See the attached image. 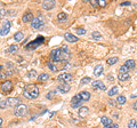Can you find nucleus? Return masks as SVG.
<instances>
[{
  "label": "nucleus",
  "mask_w": 137,
  "mask_h": 128,
  "mask_svg": "<svg viewBox=\"0 0 137 128\" xmlns=\"http://www.w3.org/2000/svg\"><path fill=\"white\" fill-rule=\"evenodd\" d=\"M24 96L26 98H30V100H34L39 96V88L35 86V85H27L24 89Z\"/></svg>",
  "instance_id": "obj_1"
},
{
  "label": "nucleus",
  "mask_w": 137,
  "mask_h": 128,
  "mask_svg": "<svg viewBox=\"0 0 137 128\" xmlns=\"http://www.w3.org/2000/svg\"><path fill=\"white\" fill-rule=\"evenodd\" d=\"M26 112H27V106L25 104H20V105H17L15 108L14 115H16V117H23V115H26Z\"/></svg>",
  "instance_id": "obj_2"
},
{
  "label": "nucleus",
  "mask_w": 137,
  "mask_h": 128,
  "mask_svg": "<svg viewBox=\"0 0 137 128\" xmlns=\"http://www.w3.org/2000/svg\"><path fill=\"white\" fill-rule=\"evenodd\" d=\"M13 89V82L10 80H5L4 82L1 84V90L4 94H9Z\"/></svg>",
  "instance_id": "obj_3"
},
{
  "label": "nucleus",
  "mask_w": 137,
  "mask_h": 128,
  "mask_svg": "<svg viewBox=\"0 0 137 128\" xmlns=\"http://www.w3.org/2000/svg\"><path fill=\"white\" fill-rule=\"evenodd\" d=\"M72 74H70L68 72H64V73H62V74L58 75V80H60L62 84H70L71 81H72Z\"/></svg>",
  "instance_id": "obj_4"
},
{
  "label": "nucleus",
  "mask_w": 137,
  "mask_h": 128,
  "mask_svg": "<svg viewBox=\"0 0 137 128\" xmlns=\"http://www.w3.org/2000/svg\"><path fill=\"white\" fill-rule=\"evenodd\" d=\"M51 60L54 62H61L62 61V53H61V49H53L50 53Z\"/></svg>",
  "instance_id": "obj_5"
},
{
  "label": "nucleus",
  "mask_w": 137,
  "mask_h": 128,
  "mask_svg": "<svg viewBox=\"0 0 137 128\" xmlns=\"http://www.w3.org/2000/svg\"><path fill=\"white\" fill-rule=\"evenodd\" d=\"M6 103H7V106L9 108H16L17 105H20V98H17V97H8L7 100H6Z\"/></svg>",
  "instance_id": "obj_6"
},
{
  "label": "nucleus",
  "mask_w": 137,
  "mask_h": 128,
  "mask_svg": "<svg viewBox=\"0 0 137 128\" xmlns=\"http://www.w3.org/2000/svg\"><path fill=\"white\" fill-rule=\"evenodd\" d=\"M9 30H10V22L9 21H5L2 24V29H0V35H6L8 34Z\"/></svg>",
  "instance_id": "obj_7"
},
{
  "label": "nucleus",
  "mask_w": 137,
  "mask_h": 128,
  "mask_svg": "<svg viewBox=\"0 0 137 128\" xmlns=\"http://www.w3.org/2000/svg\"><path fill=\"white\" fill-rule=\"evenodd\" d=\"M43 40H45V39H43V37H38V38H37V40H34L33 42H31L30 45H27L26 47H27V49H34V48H37V47H38L40 44H42Z\"/></svg>",
  "instance_id": "obj_8"
},
{
  "label": "nucleus",
  "mask_w": 137,
  "mask_h": 128,
  "mask_svg": "<svg viewBox=\"0 0 137 128\" xmlns=\"http://www.w3.org/2000/svg\"><path fill=\"white\" fill-rule=\"evenodd\" d=\"M31 25H32V27L33 29H40V27L43 25V21H42V18H33V21L31 22Z\"/></svg>",
  "instance_id": "obj_9"
},
{
  "label": "nucleus",
  "mask_w": 137,
  "mask_h": 128,
  "mask_svg": "<svg viewBox=\"0 0 137 128\" xmlns=\"http://www.w3.org/2000/svg\"><path fill=\"white\" fill-rule=\"evenodd\" d=\"M61 53H62V61H66L70 56V50H68V46H62Z\"/></svg>",
  "instance_id": "obj_10"
},
{
  "label": "nucleus",
  "mask_w": 137,
  "mask_h": 128,
  "mask_svg": "<svg viewBox=\"0 0 137 128\" xmlns=\"http://www.w3.org/2000/svg\"><path fill=\"white\" fill-rule=\"evenodd\" d=\"M81 97H80V95L78 94V95H75V96L72 97V100H71V105L73 106V108H78V106L81 104Z\"/></svg>",
  "instance_id": "obj_11"
},
{
  "label": "nucleus",
  "mask_w": 137,
  "mask_h": 128,
  "mask_svg": "<svg viewBox=\"0 0 137 128\" xmlns=\"http://www.w3.org/2000/svg\"><path fill=\"white\" fill-rule=\"evenodd\" d=\"M55 7V1H53V0H47V1H43L42 4V8L45 9V10H50V9H53Z\"/></svg>",
  "instance_id": "obj_12"
},
{
  "label": "nucleus",
  "mask_w": 137,
  "mask_h": 128,
  "mask_svg": "<svg viewBox=\"0 0 137 128\" xmlns=\"http://www.w3.org/2000/svg\"><path fill=\"white\" fill-rule=\"evenodd\" d=\"M93 87L96 89H101V90H105L106 89V86H105V84L104 82H102V81H99V80H96V81H94L93 82Z\"/></svg>",
  "instance_id": "obj_13"
},
{
  "label": "nucleus",
  "mask_w": 137,
  "mask_h": 128,
  "mask_svg": "<svg viewBox=\"0 0 137 128\" xmlns=\"http://www.w3.org/2000/svg\"><path fill=\"white\" fill-rule=\"evenodd\" d=\"M22 21L24 23H27V22H32L33 21V15L31 12H26L24 15H23V17H22Z\"/></svg>",
  "instance_id": "obj_14"
},
{
  "label": "nucleus",
  "mask_w": 137,
  "mask_h": 128,
  "mask_svg": "<svg viewBox=\"0 0 137 128\" xmlns=\"http://www.w3.org/2000/svg\"><path fill=\"white\" fill-rule=\"evenodd\" d=\"M70 89H71V87H70V85L68 84H62V85L58 86V90H60L61 93H63V94L68 93Z\"/></svg>",
  "instance_id": "obj_15"
},
{
  "label": "nucleus",
  "mask_w": 137,
  "mask_h": 128,
  "mask_svg": "<svg viewBox=\"0 0 137 128\" xmlns=\"http://www.w3.org/2000/svg\"><path fill=\"white\" fill-rule=\"evenodd\" d=\"M64 38L68 40V42H77V41H78L77 37H75L74 34H72V33H68V32L64 34Z\"/></svg>",
  "instance_id": "obj_16"
},
{
  "label": "nucleus",
  "mask_w": 137,
  "mask_h": 128,
  "mask_svg": "<svg viewBox=\"0 0 137 128\" xmlns=\"http://www.w3.org/2000/svg\"><path fill=\"white\" fill-rule=\"evenodd\" d=\"M88 111H89V109H88L87 106H81V108L79 109V111H78V113H79V115H80L81 118H86L87 115H88Z\"/></svg>",
  "instance_id": "obj_17"
},
{
  "label": "nucleus",
  "mask_w": 137,
  "mask_h": 128,
  "mask_svg": "<svg viewBox=\"0 0 137 128\" xmlns=\"http://www.w3.org/2000/svg\"><path fill=\"white\" fill-rule=\"evenodd\" d=\"M103 65L102 64H98V65H96V67H95V70H94V75L95 77H99V75L102 74V72H103Z\"/></svg>",
  "instance_id": "obj_18"
},
{
  "label": "nucleus",
  "mask_w": 137,
  "mask_h": 128,
  "mask_svg": "<svg viewBox=\"0 0 137 128\" xmlns=\"http://www.w3.org/2000/svg\"><path fill=\"white\" fill-rule=\"evenodd\" d=\"M101 121H102V124L104 125V127H109L110 125H112L113 122H112V120L109 118V117H102V119H101Z\"/></svg>",
  "instance_id": "obj_19"
},
{
  "label": "nucleus",
  "mask_w": 137,
  "mask_h": 128,
  "mask_svg": "<svg viewBox=\"0 0 137 128\" xmlns=\"http://www.w3.org/2000/svg\"><path fill=\"white\" fill-rule=\"evenodd\" d=\"M129 78H130V74L129 73H120L118 74V79L120 80V81H126V80H128Z\"/></svg>",
  "instance_id": "obj_20"
},
{
  "label": "nucleus",
  "mask_w": 137,
  "mask_h": 128,
  "mask_svg": "<svg viewBox=\"0 0 137 128\" xmlns=\"http://www.w3.org/2000/svg\"><path fill=\"white\" fill-rule=\"evenodd\" d=\"M17 50H18V46H17V45H12V46H9V48L6 50V53L7 54H14V53H16Z\"/></svg>",
  "instance_id": "obj_21"
},
{
  "label": "nucleus",
  "mask_w": 137,
  "mask_h": 128,
  "mask_svg": "<svg viewBox=\"0 0 137 128\" xmlns=\"http://www.w3.org/2000/svg\"><path fill=\"white\" fill-rule=\"evenodd\" d=\"M79 95L81 97V101H83V102H87L90 98V94L88 92H81Z\"/></svg>",
  "instance_id": "obj_22"
},
{
  "label": "nucleus",
  "mask_w": 137,
  "mask_h": 128,
  "mask_svg": "<svg viewBox=\"0 0 137 128\" xmlns=\"http://www.w3.org/2000/svg\"><path fill=\"white\" fill-rule=\"evenodd\" d=\"M23 38H24V35H23V32H16L15 34H14V39H15V41H22L23 40Z\"/></svg>",
  "instance_id": "obj_23"
},
{
  "label": "nucleus",
  "mask_w": 137,
  "mask_h": 128,
  "mask_svg": "<svg viewBox=\"0 0 137 128\" xmlns=\"http://www.w3.org/2000/svg\"><path fill=\"white\" fill-rule=\"evenodd\" d=\"M135 64H136V63H135L134 60H128V61H126V63H124V65L127 66L129 70H130V69H134V67H135Z\"/></svg>",
  "instance_id": "obj_24"
},
{
  "label": "nucleus",
  "mask_w": 137,
  "mask_h": 128,
  "mask_svg": "<svg viewBox=\"0 0 137 128\" xmlns=\"http://www.w3.org/2000/svg\"><path fill=\"white\" fill-rule=\"evenodd\" d=\"M57 20H58L60 22H65V21L68 20V15L65 13H60L57 15Z\"/></svg>",
  "instance_id": "obj_25"
},
{
  "label": "nucleus",
  "mask_w": 137,
  "mask_h": 128,
  "mask_svg": "<svg viewBox=\"0 0 137 128\" xmlns=\"http://www.w3.org/2000/svg\"><path fill=\"white\" fill-rule=\"evenodd\" d=\"M118 61H119L118 57H110V58H107L106 63H107V65H114Z\"/></svg>",
  "instance_id": "obj_26"
},
{
  "label": "nucleus",
  "mask_w": 137,
  "mask_h": 128,
  "mask_svg": "<svg viewBox=\"0 0 137 128\" xmlns=\"http://www.w3.org/2000/svg\"><path fill=\"white\" fill-rule=\"evenodd\" d=\"M48 79H49V74H47V73H41L40 75H38L39 81H46Z\"/></svg>",
  "instance_id": "obj_27"
},
{
  "label": "nucleus",
  "mask_w": 137,
  "mask_h": 128,
  "mask_svg": "<svg viewBox=\"0 0 137 128\" xmlns=\"http://www.w3.org/2000/svg\"><path fill=\"white\" fill-rule=\"evenodd\" d=\"M116 94H118V87H112V88L109 90L107 95H109V96H114Z\"/></svg>",
  "instance_id": "obj_28"
},
{
  "label": "nucleus",
  "mask_w": 137,
  "mask_h": 128,
  "mask_svg": "<svg viewBox=\"0 0 137 128\" xmlns=\"http://www.w3.org/2000/svg\"><path fill=\"white\" fill-rule=\"evenodd\" d=\"M128 128H137V122L135 119H131L129 120L128 122Z\"/></svg>",
  "instance_id": "obj_29"
},
{
  "label": "nucleus",
  "mask_w": 137,
  "mask_h": 128,
  "mask_svg": "<svg viewBox=\"0 0 137 128\" xmlns=\"http://www.w3.org/2000/svg\"><path fill=\"white\" fill-rule=\"evenodd\" d=\"M91 37H93L94 39H101V38H102V34H101L98 31H94L91 33Z\"/></svg>",
  "instance_id": "obj_30"
},
{
  "label": "nucleus",
  "mask_w": 137,
  "mask_h": 128,
  "mask_svg": "<svg viewBox=\"0 0 137 128\" xmlns=\"http://www.w3.org/2000/svg\"><path fill=\"white\" fill-rule=\"evenodd\" d=\"M116 102H118L119 104H124V103H126V97L124 96H118Z\"/></svg>",
  "instance_id": "obj_31"
},
{
  "label": "nucleus",
  "mask_w": 137,
  "mask_h": 128,
  "mask_svg": "<svg viewBox=\"0 0 137 128\" xmlns=\"http://www.w3.org/2000/svg\"><path fill=\"white\" fill-rule=\"evenodd\" d=\"M91 81V79H90L89 77H85V78H82L81 81H80V84L81 85H86V84H88V82H90Z\"/></svg>",
  "instance_id": "obj_32"
},
{
  "label": "nucleus",
  "mask_w": 137,
  "mask_h": 128,
  "mask_svg": "<svg viewBox=\"0 0 137 128\" xmlns=\"http://www.w3.org/2000/svg\"><path fill=\"white\" fill-rule=\"evenodd\" d=\"M120 73H128V71H129V69L127 67L126 65H122L121 67H120Z\"/></svg>",
  "instance_id": "obj_33"
},
{
  "label": "nucleus",
  "mask_w": 137,
  "mask_h": 128,
  "mask_svg": "<svg viewBox=\"0 0 137 128\" xmlns=\"http://www.w3.org/2000/svg\"><path fill=\"white\" fill-rule=\"evenodd\" d=\"M48 67H49V69H50L53 72H56V71L58 70V69L55 66V64H54V63H48Z\"/></svg>",
  "instance_id": "obj_34"
},
{
  "label": "nucleus",
  "mask_w": 137,
  "mask_h": 128,
  "mask_svg": "<svg viewBox=\"0 0 137 128\" xmlns=\"http://www.w3.org/2000/svg\"><path fill=\"white\" fill-rule=\"evenodd\" d=\"M86 30L85 29H77V34L78 35H82V34H86Z\"/></svg>",
  "instance_id": "obj_35"
},
{
  "label": "nucleus",
  "mask_w": 137,
  "mask_h": 128,
  "mask_svg": "<svg viewBox=\"0 0 137 128\" xmlns=\"http://www.w3.org/2000/svg\"><path fill=\"white\" fill-rule=\"evenodd\" d=\"M29 77H30V78H35V77H37V71L31 70L30 72H29Z\"/></svg>",
  "instance_id": "obj_36"
},
{
  "label": "nucleus",
  "mask_w": 137,
  "mask_h": 128,
  "mask_svg": "<svg viewBox=\"0 0 137 128\" xmlns=\"http://www.w3.org/2000/svg\"><path fill=\"white\" fill-rule=\"evenodd\" d=\"M98 6L105 7V6H106V1H105V0H98Z\"/></svg>",
  "instance_id": "obj_37"
},
{
  "label": "nucleus",
  "mask_w": 137,
  "mask_h": 128,
  "mask_svg": "<svg viewBox=\"0 0 137 128\" xmlns=\"http://www.w3.org/2000/svg\"><path fill=\"white\" fill-rule=\"evenodd\" d=\"M6 77H7V73H6V72H1V71H0V80H4Z\"/></svg>",
  "instance_id": "obj_38"
},
{
  "label": "nucleus",
  "mask_w": 137,
  "mask_h": 128,
  "mask_svg": "<svg viewBox=\"0 0 137 128\" xmlns=\"http://www.w3.org/2000/svg\"><path fill=\"white\" fill-rule=\"evenodd\" d=\"M90 4H91V6H94V7H97V6H98V1H96V0H90Z\"/></svg>",
  "instance_id": "obj_39"
},
{
  "label": "nucleus",
  "mask_w": 137,
  "mask_h": 128,
  "mask_svg": "<svg viewBox=\"0 0 137 128\" xmlns=\"http://www.w3.org/2000/svg\"><path fill=\"white\" fill-rule=\"evenodd\" d=\"M6 106H7V103H6V101L0 102V109H4V108H6Z\"/></svg>",
  "instance_id": "obj_40"
},
{
  "label": "nucleus",
  "mask_w": 137,
  "mask_h": 128,
  "mask_svg": "<svg viewBox=\"0 0 137 128\" xmlns=\"http://www.w3.org/2000/svg\"><path fill=\"white\" fill-rule=\"evenodd\" d=\"M105 128H119V125L118 124H112V125H110L109 127H105Z\"/></svg>",
  "instance_id": "obj_41"
},
{
  "label": "nucleus",
  "mask_w": 137,
  "mask_h": 128,
  "mask_svg": "<svg viewBox=\"0 0 137 128\" xmlns=\"http://www.w3.org/2000/svg\"><path fill=\"white\" fill-rule=\"evenodd\" d=\"M129 5H130V2H129V1H127V2H122V4H121V6H129Z\"/></svg>",
  "instance_id": "obj_42"
},
{
  "label": "nucleus",
  "mask_w": 137,
  "mask_h": 128,
  "mask_svg": "<svg viewBox=\"0 0 137 128\" xmlns=\"http://www.w3.org/2000/svg\"><path fill=\"white\" fill-rule=\"evenodd\" d=\"M133 109L134 110H137V102H135V103L133 104Z\"/></svg>",
  "instance_id": "obj_43"
},
{
  "label": "nucleus",
  "mask_w": 137,
  "mask_h": 128,
  "mask_svg": "<svg viewBox=\"0 0 137 128\" xmlns=\"http://www.w3.org/2000/svg\"><path fill=\"white\" fill-rule=\"evenodd\" d=\"M110 102V105H116V102L114 101H109Z\"/></svg>",
  "instance_id": "obj_44"
},
{
  "label": "nucleus",
  "mask_w": 137,
  "mask_h": 128,
  "mask_svg": "<svg viewBox=\"0 0 137 128\" xmlns=\"http://www.w3.org/2000/svg\"><path fill=\"white\" fill-rule=\"evenodd\" d=\"M2 69H4V66H2V65H0V71L2 70Z\"/></svg>",
  "instance_id": "obj_45"
},
{
  "label": "nucleus",
  "mask_w": 137,
  "mask_h": 128,
  "mask_svg": "<svg viewBox=\"0 0 137 128\" xmlns=\"http://www.w3.org/2000/svg\"><path fill=\"white\" fill-rule=\"evenodd\" d=\"M1 124H2V119L0 118V126H1Z\"/></svg>",
  "instance_id": "obj_46"
}]
</instances>
